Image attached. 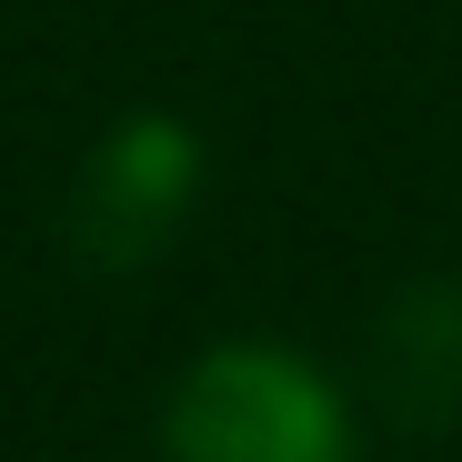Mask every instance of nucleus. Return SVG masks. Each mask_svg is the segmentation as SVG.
<instances>
[{
	"label": "nucleus",
	"instance_id": "7ed1b4c3",
	"mask_svg": "<svg viewBox=\"0 0 462 462\" xmlns=\"http://www.w3.org/2000/svg\"><path fill=\"white\" fill-rule=\"evenodd\" d=\"M382 382L412 422H452L462 412V291H412L393 332H382Z\"/></svg>",
	"mask_w": 462,
	"mask_h": 462
},
{
	"label": "nucleus",
	"instance_id": "f257e3e1",
	"mask_svg": "<svg viewBox=\"0 0 462 462\" xmlns=\"http://www.w3.org/2000/svg\"><path fill=\"white\" fill-rule=\"evenodd\" d=\"M171 462H352V412L332 372L282 342H211L162 412Z\"/></svg>",
	"mask_w": 462,
	"mask_h": 462
},
{
	"label": "nucleus",
	"instance_id": "f03ea898",
	"mask_svg": "<svg viewBox=\"0 0 462 462\" xmlns=\"http://www.w3.org/2000/svg\"><path fill=\"white\" fill-rule=\"evenodd\" d=\"M191 181H201V141L162 111H141L111 131V151L91 162L81 181V231H91V252L101 262H141V252H162L181 211H191Z\"/></svg>",
	"mask_w": 462,
	"mask_h": 462
}]
</instances>
